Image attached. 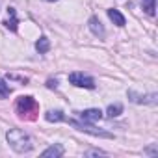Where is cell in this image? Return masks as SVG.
Returning <instances> with one entry per match:
<instances>
[{"label": "cell", "mask_w": 158, "mask_h": 158, "mask_svg": "<svg viewBox=\"0 0 158 158\" xmlns=\"http://www.w3.org/2000/svg\"><path fill=\"white\" fill-rule=\"evenodd\" d=\"M6 139H8L10 147H11L15 152L24 154V152H30V151L34 149V143H32L30 134H26V132L21 130V128H10V130L6 132Z\"/></svg>", "instance_id": "obj_1"}, {"label": "cell", "mask_w": 158, "mask_h": 158, "mask_svg": "<svg viewBox=\"0 0 158 158\" xmlns=\"http://www.w3.org/2000/svg\"><path fill=\"white\" fill-rule=\"evenodd\" d=\"M69 125H73L76 130H80V132H88V134H91V136H99V138H108V139H112L114 138V134L112 132H106V130H102V128H95L91 123H88V121H76V119H69Z\"/></svg>", "instance_id": "obj_2"}, {"label": "cell", "mask_w": 158, "mask_h": 158, "mask_svg": "<svg viewBox=\"0 0 158 158\" xmlns=\"http://www.w3.org/2000/svg\"><path fill=\"white\" fill-rule=\"evenodd\" d=\"M15 110L21 117H26L28 114H34L37 110V102L34 97L30 95H24V97H19L17 99V104H15Z\"/></svg>", "instance_id": "obj_3"}, {"label": "cell", "mask_w": 158, "mask_h": 158, "mask_svg": "<svg viewBox=\"0 0 158 158\" xmlns=\"http://www.w3.org/2000/svg\"><path fill=\"white\" fill-rule=\"evenodd\" d=\"M69 82L76 88H86V89H95V80L91 76L80 73V71H74L69 74Z\"/></svg>", "instance_id": "obj_4"}, {"label": "cell", "mask_w": 158, "mask_h": 158, "mask_svg": "<svg viewBox=\"0 0 158 158\" xmlns=\"http://www.w3.org/2000/svg\"><path fill=\"white\" fill-rule=\"evenodd\" d=\"M128 99L132 101V102H136V104H156V99H158V95L156 93H149V95H139V93H136V91H128Z\"/></svg>", "instance_id": "obj_5"}, {"label": "cell", "mask_w": 158, "mask_h": 158, "mask_svg": "<svg viewBox=\"0 0 158 158\" xmlns=\"http://www.w3.org/2000/svg\"><path fill=\"white\" fill-rule=\"evenodd\" d=\"M88 26H89V30L99 37V39H104L106 37V30H104V26H102V23H101V19L99 17H89V21H88Z\"/></svg>", "instance_id": "obj_6"}, {"label": "cell", "mask_w": 158, "mask_h": 158, "mask_svg": "<svg viewBox=\"0 0 158 158\" xmlns=\"http://www.w3.org/2000/svg\"><path fill=\"white\" fill-rule=\"evenodd\" d=\"M78 115H80L82 121H88V123H95V121H101L102 119V112L99 108H88V110L80 112Z\"/></svg>", "instance_id": "obj_7"}, {"label": "cell", "mask_w": 158, "mask_h": 158, "mask_svg": "<svg viewBox=\"0 0 158 158\" xmlns=\"http://www.w3.org/2000/svg\"><path fill=\"white\" fill-rule=\"evenodd\" d=\"M8 21L4 23V26L10 30V32H17V28H19V21H17V13H15V10L13 8H8Z\"/></svg>", "instance_id": "obj_8"}, {"label": "cell", "mask_w": 158, "mask_h": 158, "mask_svg": "<svg viewBox=\"0 0 158 158\" xmlns=\"http://www.w3.org/2000/svg\"><path fill=\"white\" fill-rule=\"evenodd\" d=\"M63 147L60 145V143H56V145H50V147H47L45 151H43V156L45 158H60V156H63Z\"/></svg>", "instance_id": "obj_9"}, {"label": "cell", "mask_w": 158, "mask_h": 158, "mask_svg": "<svg viewBox=\"0 0 158 158\" xmlns=\"http://www.w3.org/2000/svg\"><path fill=\"white\" fill-rule=\"evenodd\" d=\"M108 17L114 21V24H117V26H125L127 24V19H125V15L121 13V11H117V10H108Z\"/></svg>", "instance_id": "obj_10"}, {"label": "cell", "mask_w": 158, "mask_h": 158, "mask_svg": "<svg viewBox=\"0 0 158 158\" xmlns=\"http://www.w3.org/2000/svg\"><path fill=\"white\" fill-rule=\"evenodd\" d=\"M45 119L50 121V123H60V121H65V115H63V112H60V110H48V112L45 114Z\"/></svg>", "instance_id": "obj_11"}, {"label": "cell", "mask_w": 158, "mask_h": 158, "mask_svg": "<svg viewBox=\"0 0 158 158\" xmlns=\"http://www.w3.org/2000/svg\"><path fill=\"white\" fill-rule=\"evenodd\" d=\"M35 50H37L39 54H45V52H48V50H50V41H48L45 35H41V37L37 39V43H35Z\"/></svg>", "instance_id": "obj_12"}, {"label": "cell", "mask_w": 158, "mask_h": 158, "mask_svg": "<svg viewBox=\"0 0 158 158\" xmlns=\"http://www.w3.org/2000/svg\"><path fill=\"white\" fill-rule=\"evenodd\" d=\"M141 8H143V11L147 13V15H154V11H156V0H141Z\"/></svg>", "instance_id": "obj_13"}, {"label": "cell", "mask_w": 158, "mask_h": 158, "mask_svg": "<svg viewBox=\"0 0 158 158\" xmlns=\"http://www.w3.org/2000/svg\"><path fill=\"white\" fill-rule=\"evenodd\" d=\"M121 114H123V104H119V102L110 104L108 110H106V115H108V117H117V115H121Z\"/></svg>", "instance_id": "obj_14"}, {"label": "cell", "mask_w": 158, "mask_h": 158, "mask_svg": "<svg viewBox=\"0 0 158 158\" xmlns=\"http://www.w3.org/2000/svg\"><path fill=\"white\" fill-rule=\"evenodd\" d=\"M10 93H11L10 86L6 84V80H2V78H0V99H6V97H10Z\"/></svg>", "instance_id": "obj_15"}, {"label": "cell", "mask_w": 158, "mask_h": 158, "mask_svg": "<svg viewBox=\"0 0 158 158\" xmlns=\"http://www.w3.org/2000/svg\"><path fill=\"white\" fill-rule=\"evenodd\" d=\"M86 156H104L106 152L104 151H101V149H91V151H88V152H84Z\"/></svg>", "instance_id": "obj_16"}, {"label": "cell", "mask_w": 158, "mask_h": 158, "mask_svg": "<svg viewBox=\"0 0 158 158\" xmlns=\"http://www.w3.org/2000/svg\"><path fill=\"white\" fill-rule=\"evenodd\" d=\"M143 152H145V154H152V156H156V154H158V151H156V145H152V147H149V149H145Z\"/></svg>", "instance_id": "obj_17"}, {"label": "cell", "mask_w": 158, "mask_h": 158, "mask_svg": "<svg viewBox=\"0 0 158 158\" xmlns=\"http://www.w3.org/2000/svg\"><path fill=\"white\" fill-rule=\"evenodd\" d=\"M47 88H50V89H56V88H58V82L50 78V80H47Z\"/></svg>", "instance_id": "obj_18"}, {"label": "cell", "mask_w": 158, "mask_h": 158, "mask_svg": "<svg viewBox=\"0 0 158 158\" xmlns=\"http://www.w3.org/2000/svg\"><path fill=\"white\" fill-rule=\"evenodd\" d=\"M45 2H56V0H45Z\"/></svg>", "instance_id": "obj_19"}]
</instances>
